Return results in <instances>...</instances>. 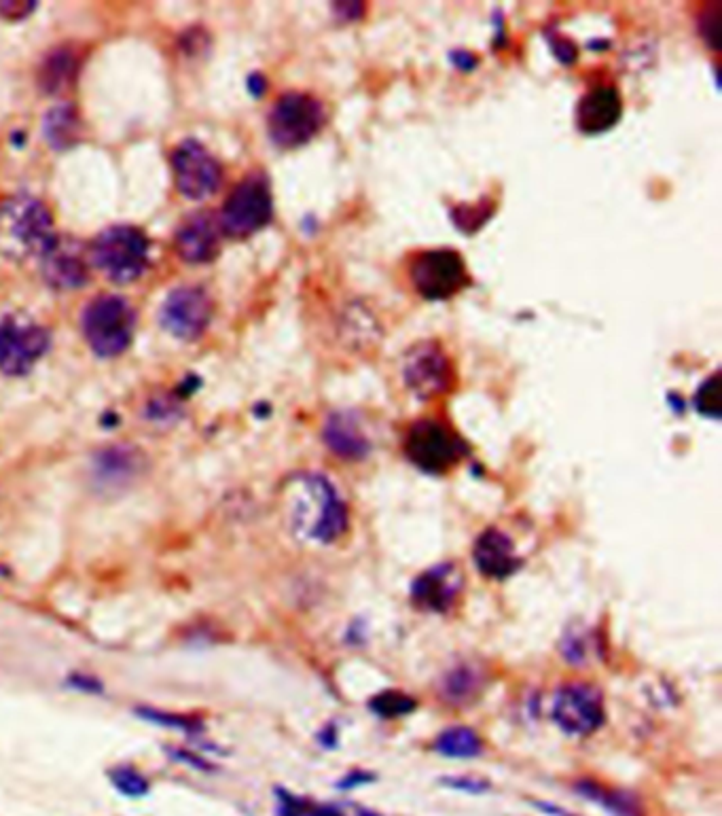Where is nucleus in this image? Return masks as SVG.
Here are the masks:
<instances>
[{
    "label": "nucleus",
    "instance_id": "obj_1",
    "mask_svg": "<svg viewBox=\"0 0 722 816\" xmlns=\"http://www.w3.org/2000/svg\"><path fill=\"white\" fill-rule=\"evenodd\" d=\"M288 509L297 537L331 545L346 535L350 513L339 490L324 473L303 471L288 486Z\"/></svg>",
    "mask_w": 722,
    "mask_h": 816
},
{
    "label": "nucleus",
    "instance_id": "obj_2",
    "mask_svg": "<svg viewBox=\"0 0 722 816\" xmlns=\"http://www.w3.org/2000/svg\"><path fill=\"white\" fill-rule=\"evenodd\" d=\"M49 208L30 195L0 202V253L15 261L43 257L56 244Z\"/></svg>",
    "mask_w": 722,
    "mask_h": 816
},
{
    "label": "nucleus",
    "instance_id": "obj_3",
    "mask_svg": "<svg viewBox=\"0 0 722 816\" xmlns=\"http://www.w3.org/2000/svg\"><path fill=\"white\" fill-rule=\"evenodd\" d=\"M89 257L108 280L128 285L147 268L149 240L138 227L115 225L96 236L89 246Z\"/></svg>",
    "mask_w": 722,
    "mask_h": 816
},
{
    "label": "nucleus",
    "instance_id": "obj_4",
    "mask_svg": "<svg viewBox=\"0 0 722 816\" xmlns=\"http://www.w3.org/2000/svg\"><path fill=\"white\" fill-rule=\"evenodd\" d=\"M136 329L134 308L119 295H100L83 312V335L98 357H119Z\"/></svg>",
    "mask_w": 722,
    "mask_h": 816
},
{
    "label": "nucleus",
    "instance_id": "obj_5",
    "mask_svg": "<svg viewBox=\"0 0 722 816\" xmlns=\"http://www.w3.org/2000/svg\"><path fill=\"white\" fill-rule=\"evenodd\" d=\"M274 219V195L269 179L261 172L248 174L240 181L221 210V229L223 236L244 240L252 234L261 232Z\"/></svg>",
    "mask_w": 722,
    "mask_h": 816
},
{
    "label": "nucleus",
    "instance_id": "obj_6",
    "mask_svg": "<svg viewBox=\"0 0 722 816\" xmlns=\"http://www.w3.org/2000/svg\"><path fill=\"white\" fill-rule=\"evenodd\" d=\"M403 452L413 467L428 475H443L454 469L468 454V446L456 431H451L441 420L422 418L409 427L403 441Z\"/></svg>",
    "mask_w": 722,
    "mask_h": 816
},
{
    "label": "nucleus",
    "instance_id": "obj_7",
    "mask_svg": "<svg viewBox=\"0 0 722 816\" xmlns=\"http://www.w3.org/2000/svg\"><path fill=\"white\" fill-rule=\"evenodd\" d=\"M327 119V109L316 96L288 92L280 96L269 111V138L280 149H297L314 140L327 126Z\"/></svg>",
    "mask_w": 722,
    "mask_h": 816
},
{
    "label": "nucleus",
    "instance_id": "obj_8",
    "mask_svg": "<svg viewBox=\"0 0 722 816\" xmlns=\"http://www.w3.org/2000/svg\"><path fill=\"white\" fill-rule=\"evenodd\" d=\"M413 291L428 301H445L471 285L468 268L458 251L428 248L409 263Z\"/></svg>",
    "mask_w": 722,
    "mask_h": 816
},
{
    "label": "nucleus",
    "instance_id": "obj_9",
    "mask_svg": "<svg viewBox=\"0 0 722 816\" xmlns=\"http://www.w3.org/2000/svg\"><path fill=\"white\" fill-rule=\"evenodd\" d=\"M49 348V333L24 314L0 321V371L11 378L26 376Z\"/></svg>",
    "mask_w": 722,
    "mask_h": 816
},
{
    "label": "nucleus",
    "instance_id": "obj_10",
    "mask_svg": "<svg viewBox=\"0 0 722 816\" xmlns=\"http://www.w3.org/2000/svg\"><path fill=\"white\" fill-rule=\"evenodd\" d=\"M551 719L568 736L585 738L595 734L606 721L600 689L589 683H566L559 687L553 698Z\"/></svg>",
    "mask_w": 722,
    "mask_h": 816
},
{
    "label": "nucleus",
    "instance_id": "obj_11",
    "mask_svg": "<svg viewBox=\"0 0 722 816\" xmlns=\"http://www.w3.org/2000/svg\"><path fill=\"white\" fill-rule=\"evenodd\" d=\"M403 380L420 401L447 395L454 386V367L439 342H420L407 350Z\"/></svg>",
    "mask_w": 722,
    "mask_h": 816
},
{
    "label": "nucleus",
    "instance_id": "obj_12",
    "mask_svg": "<svg viewBox=\"0 0 722 816\" xmlns=\"http://www.w3.org/2000/svg\"><path fill=\"white\" fill-rule=\"evenodd\" d=\"M176 189L189 200H206L223 181V168L216 157L193 138L180 143L172 153Z\"/></svg>",
    "mask_w": 722,
    "mask_h": 816
},
{
    "label": "nucleus",
    "instance_id": "obj_13",
    "mask_svg": "<svg viewBox=\"0 0 722 816\" xmlns=\"http://www.w3.org/2000/svg\"><path fill=\"white\" fill-rule=\"evenodd\" d=\"M212 318V301L200 287L174 289L161 306V325L178 340L193 342L200 337Z\"/></svg>",
    "mask_w": 722,
    "mask_h": 816
},
{
    "label": "nucleus",
    "instance_id": "obj_14",
    "mask_svg": "<svg viewBox=\"0 0 722 816\" xmlns=\"http://www.w3.org/2000/svg\"><path fill=\"white\" fill-rule=\"evenodd\" d=\"M462 592V575L456 564L443 562L418 575L411 583V600L415 607L430 613H447L456 605Z\"/></svg>",
    "mask_w": 722,
    "mask_h": 816
},
{
    "label": "nucleus",
    "instance_id": "obj_15",
    "mask_svg": "<svg viewBox=\"0 0 722 816\" xmlns=\"http://www.w3.org/2000/svg\"><path fill=\"white\" fill-rule=\"evenodd\" d=\"M223 229L212 212H193L176 232V251L189 263H208L221 251Z\"/></svg>",
    "mask_w": 722,
    "mask_h": 816
},
{
    "label": "nucleus",
    "instance_id": "obj_16",
    "mask_svg": "<svg viewBox=\"0 0 722 816\" xmlns=\"http://www.w3.org/2000/svg\"><path fill=\"white\" fill-rule=\"evenodd\" d=\"M43 278L51 289L75 291L89 278V268L81 246L75 240H56L43 255Z\"/></svg>",
    "mask_w": 722,
    "mask_h": 816
},
{
    "label": "nucleus",
    "instance_id": "obj_17",
    "mask_svg": "<svg viewBox=\"0 0 722 816\" xmlns=\"http://www.w3.org/2000/svg\"><path fill=\"white\" fill-rule=\"evenodd\" d=\"M623 98L615 85H595L576 106V126L583 134L598 136L621 121Z\"/></svg>",
    "mask_w": 722,
    "mask_h": 816
},
{
    "label": "nucleus",
    "instance_id": "obj_18",
    "mask_svg": "<svg viewBox=\"0 0 722 816\" xmlns=\"http://www.w3.org/2000/svg\"><path fill=\"white\" fill-rule=\"evenodd\" d=\"M322 441L331 454L348 460V463L365 460L371 452V441L360 427L358 416L346 410H337L327 416L322 427Z\"/></svg>",
    "mask_w": 722,
    "mask_h": 816
},
{
    "label": "nucleus",
    "instance_id": "obj_19",
    "mask_svg": "<svg viewBox=\"0 0 722 816\" xmlns=\"http://www.w3.org/2000/svg\"><path fill=\"white\" fill-rule=\"evenodd\" d=\"M147 469V458L132 446H111L94 458V482L102 490H119L134 484Z\"/></svg>",
    "mask_w": 722,
    "mask_h": 816
},
{
    "label": "nucleus",
    "instance_id": "obj_20",
    "mask_svg": "<svg viewBox=\"0 0 722 816\" xmlns=\"http://www.w3.org/2000/svg\"><path fill=\"white\" fill-rule=\"evenodd\" d=\"M473 560L483 577L496 581L509 579L521 566L511 537L498 528H487L481 532L473 547Z\"/></svg>",
    "mask_w": 722,
    "mask_h": 816
},
{
    "label": "nucleus",
    "instance_id": "obj_21",
    "mask_svg": "<svg viewBox=\"0 0 722 816\" xmlns=\"http://www.w3.org/2000/svg\"><path fill=\"white\" fill-rule=\"evenodd\" d=\"M485 685L483 670L473 662H460L441 679V698L449 706H466L479 698Z\"/></svg>",
    "mask_w": 722,
    "mask_h": 816
},
{
    "label": "nucleus",
    "instance_id": "obj_22",
    "mask_svg": "<svg viewBox=\"0 0 722 816\" xmlns=\"http://www.w3.org/2000/svg\"><path fill=\"white\" fill-rule=\"evenodd\" d=\"M574 791L581 797H585V800L604 808L610 816H644V808L640 800L629 791L610 789L589 778H583L579 780V783H574Z\"/></svg>",
    "mask_w": 722,
    "mask_h": 816
},
{
    "label": "nucleus",
    "instance_id": "obj_23",
    "mask_svg": "<svg viewBox=\"0 0 722 816\" xmlns=\"http://www.w3.org/2000/svg\"><path fill=\"white\" fill-rule=\"evenodd\" d=\"M77 70H79L77 53L70 47L51 51L39 70V83L43 87V92L47 94L66 92L72 81H75Z\"/></svg>",
    "mask_w": 722,
    "mask_h": 816
},
{
    "label": "nucleus",
    "instance_id": "obj_24",
    "mask_svg": "<svg viewBox=\"0 0 722 816\" xmlns=\"http://www.w3.org/2000/svg\"><path fill=\"white\" fill-rule=\"evenodd\" d=\"M435 751L449 759H475L483 753V740L466 725L447 727L437 736Z\"/></svg>",
    "mask_w": 722,
    "mask_h": 816
},
{
    "label": "nucleus",
    "instance_id": "obj_25",
    "mask_svg": "<svg viewBox=\"0 0 722 816\" xmlns=\"http://www.w3.org/2000/svg\"><path fill=\"white\" fill-rule=\"evenodd\" d=\"M81 121L75 106L60 104L45 117V138L53 149H66L79 140Z\"/></svg>",
    "mask_w": 722,
    "mask_h": 816
},
{
    "label": "nucleus",
    "instance_id": "obj_26",
    "mask_svg": "<svg viewBox=\"0 0 722 816\" xmlns=\"http://www.w3.org/2000/svg\"><path fill=\"white\" fill-rule=\"evenodd\" d=\"M496 200L490 195H483L475 204H458L451 208V221L464 234H477L479 229L494 217Z\"/></svg>",
    "mask_w": 722,
    "mask_h": 816
},
{
    "label": "nucleus",
    "instance_id": "obj_27",
    "mask_svg": "<svg viewBox=\"0 0 722 816\" xmlns=\"http://www.w3.org/2000/svg\"><path fill=\"white\" fill-rule=\"evenodd\" d=\"M369 708L382 719H396V717H403L415 711V700L403 691H396V689H386V691H379L377 696H373L369 700Z\"/></svg>",
    "mask_w": 722,
    "mask_h": 816
},
{
    "label": "nucleus",
    "instance_id": "obj_28",
    "mask_svg": "<svg viewBox=\"0 0 722 816\" xmlns=\"http://www.w3.org/2000/svg\"><path fill=\"white\" fill-rule=\"evenodd\" d=\"M136 715L144 721L155 723L159 727H168V730H176V732H185V734H197L204 730V723L195 717L189 715H178V713H168V711H161V708H149V706H142L136 711Z\"/></svg>",
    "mask_w": 722,
    "mask_h": 816
},
{
    "label": "nucleus",
    "instance_id": "obj_29",
    "mask_svg": "<svg viewBox=\"0 0 722 816\" xmlns=\"http://www.w3.org/2000/svg\"><path fill=\"white\" fill-rule=\"evenodd\" d=\"M108 778H111L113 787L125 797H144L151 789L149 780L144 778L136 768H130V766L113 768L111 772H108Z\"/></svg>",
    "mask_w": 722,
    "mask_h": 816
},
{
    "label": "nucleus",
    "instance_id": "obj_30",
    "mask_svg": "<svg viewBox=\"0 0 722 816\" xmlns=\"http://www.w3.org/2000/svg\"><path fill=\"white\" fill-rule=\"evenodd\" d=\"M695 410L712 420L720 418V374H714L699 386L695 393Z\"/></svg>",
    "mask_w": 722,
    "mask_h": 816
},
{
    "label": "nucleus",
    "instance_id": "obj_31",
    "mask_svg": "<svg viewBox=\"0 0 722 816\" xmlns=\"http://www.w3.org/2000/svg\"><path fill=\"white\" fill-rule=\"evenodd\" d=\"M562 653H564L566 662L570 664H585L587 653H589V641H585V634L570 632L562 643Z\"/></svg>",
    "mask_w": 722,
    "mask_h": 816
},
{
    "label": "nucleus",
    "instance_id": "obj_32",
    "mask_svg": "<svg viewBox=\"0 0 722 816\" xmlns=\"http://www.w3.org/2000/svg\"><path fill=\"white\" fill-rule=\"evenodd\" d=\"M441 785L447 789L471 793V795H481V793L490 791V783L477 776H445L441 778Z\"/></svg>",
    "mask_w": 722,
    "mask_h": 816
},
{
    "label": "nucleus",
    "instance_id": "obj_33",
    "mask_svg": "<svg viewBox=\"0 0 722 816\" xmlns=\"http://www.w3.org/2000/svg\"><path fill=\"white\" fill-rule=\"evenodd\" d=\"M718 5H710L703 9L701 15V34H703V41H706L710 47H718Z\"/></svg>",
    "mask_w": 722,
    "mask_h": 816
},
{
    "label": "nucleus",
    "instance_id": "obj_34",
    "mask_svg": "<svg viewBox=\"0 0 722 816\" xmlns=\"http://www.w3.org/2000/svg\"><path fill=\"white\" fill-rule=\"evenodd\" d=\"M68 687L83 691V694H100L102 691V683L92 677V674H83V672H72L68 677Z\"/></svg>",
    "mask_w": 722,
    "mask_h": 816
},
{
    "label": "nucleus",
    "instance_id": "obj_35",
    "mask_svg": "<svg viewBox=\"0 0 722 816\" xmlns=\"http://www.w3.org/2000/svg\"><path fill=\"white\" fill-rule=\"evenodd\" d=\"M373 780H375V774H371V772H363V770H354V772L346 774L344 778L339 780V783H337V789H341V791H350V789H356V787L369 785V783H373Z\"/></svg>",
    "mask_w": 722,
    "mask_h": 816
},
{
    "label": "nucleus",
    "instance_id": "obj_36",
    "mask_svg": "<svg viewBox=\"0 0 722 816\" xmlns=\"http://www.w3.org/2000/svg\"><path fill=\"white\" fill-rule=\"evenodd\" d=\"M333 13L339 17V20H344V22H356L358 17H363L365 5H360V3H337L333 7Z\"/></svg>",
    "mask_w": 722,
    "mask_h": 816
},
{
    "label": "nucleus",
    "instance_id": "obj_37",
    "mask_svg": "<svg viewBox=\"0 0 722 816\" xmlns=\"http://www.w3.org/2000/svg\"><path fill=\"white\" fill-rule=\"evenodd\" d=\"M176 412H178L176 405L170 403L168 399L166 401H153L149 405V418L151 420H170V418L176 416Z\"/></svg>",
    "mask_w": 722,
    "mask_h": 816
},
{
    "label": "nucleus",
    "instance_id": "obj_38",
    "mask_svg": "<svg viewBox=\"0 0 722 816\" xmlns=\"http://www.w3.org/2000/svg\"><path fill=\"white\" fill-rule=\"evenodd\" d=\"M34 11V3H3L0 5V15L9 17V20H22Z\"/></svg>",
    "mask_w": 722,
    "mask_h": 816
},
{
    "label": "nucleus",
    "instance_id": "obj_39",
    "mask_svg": "<svg viewBox=\"0 0 722 816\" xmlns=\"http://www.w3.org/2000/svg\"><path fill=\"white\" fill-rule=\"evenodd\" d=\"M551 47L555 51V56L562 60L564 64H570V62L576 60V49H574V45L570 41H562L559 37H553Z\"/></svg>",
    "mask_w": 722,
    "mask_h": 816
},
{
    "label": "nucleus",
    "instance_id": "obj_40",
    "mask_svg": "<svg viewBox=\"0 0 722 816\" xmlns=\"http://www.w3.org/2000/svg\"><path fill=\"white\" fill-rule=\"evenodd\" d=\"M449 60L454 62L462 70V73H471V70L479 64V60L473 56L471 51H451Z\"/></svg>",
    "mask_w": 722,
    "mask_h": 816
},
{
    "label": "nucleus",
    "instance_id": "obj_41",
    "mask_svg": "<svg viewBox=\"0 0 722 816\" xmlns=\"http://www.w3.org/2000/svg\"><path fill=\"white\" fill-rule=\"evenodd\" d=\"M170 757H174L176 761H183V764H189V766H193V768H197V770H204V772L212 770V766L208 764L206 759H202V757H195V755H189L187 751L174 749V751H170Z\"/></svg>",
    "mask_w": 722,
    "mask_h": 816
},
{
    "label": "nucleus",
    "instance_id": "obj_42",
    "mask_svg": "<svg viewBox=\"0 0 722 816\" xmlns=\"http://www.w3.org/2000/svg\"><path fill=\"white\" fill-rule=\"evenodd\" d=\"M308 816H346L344 810L337 808V806H327V804H312Z\"/></svg>",
    "mask_w": 722,
    "mask_h": 816
},
{
    "label": "nucleus",
    "instance_id": "obj_43",
    "mask_svg": "<svg viewBox=\"0 0 722 816\" xmlns=\"http://www.w3.org/2000/svg\"><path fill=\"white\" fill-rule=\"evenodd\" d=\"M532 804H534V808H538L540 812H545L549 816H574V814H570V812H566L562 808H557L553 804H547V802H532Z\"/></svg>",
    "mask_w": 722,
    "mask_h": 816
},
{
    "label": "nucleus",
    "instance_id": "obj_44",
    "mask_svg": "<svg viewBox=\"0 0 722 816\" xmlns=\"http://www.w3.org/2000/svg\"><path fill=\"white\" fill-rule=\"evenodd\" d=\"M356 816H382V814H377V812H373L369 808H356Z\"/></svg>",
    "mask_w": 722,
    "mask_h": 816
}]
</instances>
